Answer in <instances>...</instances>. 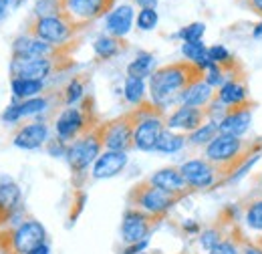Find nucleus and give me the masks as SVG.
<instances>
[{"label": "nucleus", "instance_id": "obj_14", "mask_svg": "<svg viewBox=\"0 0 262 254\" xmlns=\"http://www.w3.org/2000/svg\"><path fill=\"white\" fill-rule=\"evenodd\" d=\"M61 49L49 45L33 34H23L12 43V59H31V57H47L53 59Z\"/></svg>", "mask_w": 262, "mask_h": 254}, {"label": "nucleus", "instance_id": "obj_25", "mask_svg": "<svg viewBox=\"0 0 262 254\" xmlns=\"http://www.w3.org/2000/svg\"><path fill=\"white\" fill-rule=\"evenodd\" d=\"M188 143V137L182 135V133H176L173 129H164L158 145H156V152H162V154H176L180 152L184 145Z\"/></svg>", "mask_w": 262, "mask_h": 254}, {"label": "nucleus", "instance_id": "obj_27", "mask_svg": "<svg viewBox=\"0 0 262 254\" xmlns=\"http://www.w3.org/2000/svg\"><path fill=\"white\" fill-rule=\"evenodd\" d=\"M218 133H220V129H218L216 121H206L202 127H198L196 131L188 133V143H192V145H204L206 147Z\"/></svg>", "mask_w": 262, "mask_h": 254}, {"label": "nucleus", "instance_id": "obj_40", "mask_svg": "<svg viewBox=\"0 0 262 254\" xmlns=\"http://www.w3.org/2000/svg\"><path fill=\"white\" fill-rule=\"evenodd\" d=\"M23 115H20V107L18 105H10L4 113H2V121H6V123H14V121H18Z\"/></svg>", "mask_w": 262, "mask_h": 254}, {"label": "nucleus", "instance_id": "obj_39", "mask_svg": "<svg viewBox=\"0 0 262 254\" xmlns=\"http://www.w3.org/2000/svg\"><path fill=\"white\" fill-rule=\"evenodd\" d=\"M67 150H69V145H65V141L59 139V137L49 143V154H51V156H57V158H59V156H67Z\"/></svg>", "mask_w": 262, "mask_h": 254}, {"label": "nucleus", "instance_id": "obj_33", "mask_svg": "<svg viewBox=\"0 0 262 254\" xmlns=\"http://www.w3.org/2000/svg\"><path fill=\"white\" fill-rule=\"evenodd\" d=\"M226 71L220 67V65H216V63H212L206 71H204V81L210 85V87H222L224 83H226Z\"/></svg>", "mask_w": 262, "mask_h": 254}, {"label": "nucleus", "instance_id": "obj_43", "mask_svg": "<svg viewBox=\"0 0 262 254\" xmlns=\"http://www.w3.org/2000/svg\"><path fill=\"white\" fill-rule=\"evenodd\" d=\"M135 4L139 8H156L158 6V0H135Z\"/></svg>", "mask_w": 262, "mask_h": 254}, {"label": "nucleus", "instance_id": "obj_20", "mask_svg": "<svg viewBox=\"0 0 262 254\" xmlns=\"http://www.w3.org/2000/svg\"><path fill=\"white\" fill-rule=\"evenodd\" d=\"M216 99V91L214 87H210L204 79L196 81L194 85H190L182 97H180V103L182 105H190V107H200V109H208V105Z\"/></svg>", "mask_w": 262, "mask_h": 254}, {"label": "nucleus", "instance_id": "obj_12", "mask_svg": "<svg viewBox=\"0 0 262 254\" xmlns=\"http://www.w3.org/2000/svg\"><path fill=\"white\" fill-rule=\"evenodd\" d=\"M55 59L47 57H31V59H12L10 63V73L12 79H33V81H45L51 71Z\"/></svg>", "mask_w": 262, "mask_h": 254}, {"label": "nucleus", "instance_id": "obj_26", "mask_svg": "<svg viewBox=\"0 0 262 254\" xmlns=\"http://www.w3.org/2000/svg\"><path fill=\"white\" fill-rule=\"evenodd\" d=\"M151 69H154V55L151 53H139L129 65H127V77H151Z\"/></svg>", "mask_w": 262, "mask_h": 254}, {"label": "nucleus", "instance_id": "obj_35", "mask_svg": "<svg viewBox=\"0 0 262 254\" xmlns=\"http://www.w3.org/2000/svg\"><path fill=\"white\" fill-rule=\"evenodd\" d=\"M224 238H222V232H220V228H206L202 234H200V246L204 248V250H212L216 244H220Z\"/></svg>", "mask_w": 262, "mask_h": 254}, {"label": "nucleus", "instance_id": "obj_17", "mask_svg": "<svg viewBox=\"0 0 262 254\" xmlns=\"http://www.w3.org/2000/svg\"><path fill=\"white\" fill-rule=\"evenodd\" d=\"M216 99H218L224 107H240V105L250 103L248 87H246V83H244L240 77H230L228 81L218 89Z\"/></svg>", "mask_w": 262, "mask_h": 254}, {"label": "nucleus", "instance_id": "obj_18", "mask_svg": "<svg viewBox=\"0 0 262 254\" xmlns=\"http://www.w3.org/2000/svg\"><path fill=\"white\" fill-rule=\"evenodd\" d=\"M149 182H151L154 186L162 188V190L178 194V196H186L188 192H192L190 186L186 184V180H184L180 167H164V170L156 172V174L149 178Z\"/></svg>", "mask_w": 262, "mask_h": 254}, {"label": "nucleus", "instance_id": "obj_16", "mask_svg": "<svg viewBox=\"0 0 262 254\" xmlns=\"http://www.w3.org/2000/svg\"><path fill=\"white\" fill-rule=\"evenodd\" d=\"M127 165V154L125 152H111L105 150L93 163V178L95 180H107L123 172Z\"/></svg>", "mask_w": 262, "mask_h": 254}, {"label": "nucleus", "instance_id": "obj_31", "mask_svg": "<svg viewBox=\"0 0 262 254\" xmlns=\"http://www.w3.org/2000/svg\"><path fill=\"white\" fill-rule=\"evenodd\" d=\"M49 16H61V0H36L34 18H49Z\"/></svg>", "mask_w": 262, "mask_h": 254}, {"label": "nucleus", "instance_id": "obj_5", "mask_svg": "<svg viewBox=\"0 0 262 254\" xmlns=\"http://www.w3.org/2000/svg\"><path fill=\"white\" fill-rule=\"evenodd\" d=\"M113 6L115 0H61V16L73 25L75 31H79L109 14Z\"/></svg>", "mask_w": 262, "mask_h": 254}, {"label": "nucleus", "instance_id": "obj_29", "mask_svg": "<svg viewBox=\"0 0 262 254\" xmlns=\"http://www.w3.org/2000/svg\"><path fill=\"white\" fill-rule=\"evenodd\" d=\"M125 99L133 105H141L145 103V83L139 77H127L125 79V87H123Z\"/></svg>", "mask_w": 262, "mask_h": 254}, {"label": "nucleus", "instance_id": "obj_45", "mask_svg": "<svg viewBox=\"0 0 262 254\" xmlns=\"http://www.w3.org/2000/svg\"><path fill=\"white\" fill-rule=\"evenodd\" d=\"M252 36H254V38H262V23H258V25L252 29Z\"/></svg>", "mask_w": 262, "mask_h": 254}, {"label": "nucleus", "instance_id": "obj_44", "mask_svg": "<svg viewBox=\"0 0 262 254\" xmlns=\"http://www.w3.org/2000/svg\"><path fill=\"white\" fill-rule=\"evenodd\" d=\"M184 230H186V232H198L200 226H198L194 220H188V222H184Z\"/></svg>", "mask_w": 262, "mask_h": 254}, {"label": "nucleus", "instance_id": "obj_19", "mask_svg": "<svg viewBox=\"0 0 262 254\" xmlns=\"http://www.w3.org/2000/svg\"><path fill=\"white\" fill-rule=\"evenodd\" d=\"M49 139V127L45 123H29L20 127L14 135V145L20 150H38Z\"/></svg>", "mask_w": 262, "mask_h": 254}, {"label": "nucleus", "instance_id": "obj_42", "mask_svg": "<svg viewBox=\"0 0 262 254\" xmlns=\"http://www.w3.org/2000/svg\"><path fill=\"white\" fill-rule=\"evenodd\" d=\"M242 254H262V246L260 244H244Z\"/></svg>", "mask_w": 262, "mask_h": 254}, {"label": "nucleus", "instance_id": "obj_4", "mask_svg": "<svg viewBox=\"0 0 262 254\" xmlns=\"http://www.w3.org/2000/svg\"><path fill=\"white\" fill-rule=\"evenodd\" d=\"M103 123H99L69 145L65 158L75 174H83L103 154Z\"/></svg>", "mask_w": 262, "mask_h": 254}, {"label": "nucleus", "instance_id": "obj_21", "mask_svg": "<svg viewBox=\"0 0 262 254\" xmlns=\"http://www.w3.org/2000/svg\"><path fill=\"white\" fill-rule=\"evenodd\" d=\"M131 25H133V8L129 4H121L107 14V32L111 36L123 38L131 31Z\"/></svg>", "mask_w": 262, "mask_h": 254}, {"label": "nucleus", "instance_id": "obj_9", "mask_svg": "<svg viewBox=\"0 0 262 254\" xmlns=\"http://www.w3.org/2000/svg\"><path fill=\"white\" fill-rule=\"evenodd\" d=\"M190 190H210L220 182V172L206 158L190 159L180 167Z\"/></svg>", "mask_w": 262, "mask_h": 254}, {"label": "nucleus", "instance_id": "obj_47", "mask_svg": "<svg viewBox=\"0 0 262 254\" xmlns=\"http://www.w3.org/2000/svg\"><path fill=\"white\" fill-rule=\"evenodd\" d=\"M10 4V0H0V16L6 12V6Z\"/></svg>", "mask_w": 262, "mask_h": 254}, {"label": "nucleus", "instance_id": "obj_23", "mask_svg": "<svg viewBox=\"0 0 262 254\" xmlns=\"http://www.w3.org/2000/svg\"><path fill=\"white\" fill-rule=\"evenodd\" d=\"M123 49V43L121 38L117 36H111V34H101L97 40L93 43V51L97 55L101 61H109L113 57H117Z\"/></svg>", "mask_w": 262, "mask_h": 254}, {"label": "nucleus", "instance_id": "obj_6", "mask_svg": "<svg viewBox=\"0 0 262 254\" xmlns=\"http://www.w3.org/2000/svg\"><path fill=\"white\" fill-rule=\"evenodd\" d=\"M89 105H93L91 99H87L83 103V107H69L65 109L59 117H57V137L63 141H73L79 139L81 135H85L87 131H91L93 127H97L99 123L93 117V109H89Z\"/></svg>", "mask_w": 262, "mask_h": 254}, {"label": "nucleus", "instance_id": "obj_30", "mask_svg": "<svg viewBox=\"0 0 262 254\" xmlns=\"http://www.w3.org/2000/svg\"><path fill=\"white\" fill-rule=\"evenodd\" d=\"M244 222H246V226H248L250 230L262 232V198L252 200V202L246 206Z\"/></svg>", "mask_w": 262, "mask_h": 254}, {"label": "nucleus", "instance_id": "obj_3", "mask_svg": "<svg viewBox=\"0 0 262 254\" xmlns=\"http://www.w3.org/2000/svg\"><path fill=\"white\" fill-rule=\"evenodd\" d=\"M135 115L137 123L133 131V147L141 152H154L165 129L164 109L156 107L151 101H145L135 109Z\"/></svg>", "mask_w": 262, "mask_h": 254}, {"label": "nucleus", "instance_id": "obj_8", "mask_svg": "<svg viewBox=\"0 0 262 254\" xmlns=\"http://www.w3.org/2000/svg\"><path fill=\"white\" fill-rule=\"evenodd\" d=\"M29 34H33L49 45L61 47L75 34V29L63 16H49V18H34L29 25Z\"/></svg>", "mask_w": 262, "mask_h": 254}, {"label": "nucleus", "instance_id": "obj_46", "mask_svg": "<svg viewBox=\"0 0 262 254\" xmlns=\"http://www.w3.org/2000/svg\"><path fill=\"white\" fill-rule=\"evenodd\" d=\"M29 254H51V252H49V246H47V244H42V246L34 248L33 252H29Z\"/></svg>", "mask_w": 262, "mask_h": 254}, {"label": "nucleus", "instance_id": "obj_13", "mask_svg": "<svg viewBox=\"0 0 262 254\" xmlns=\"http://www.w3.org/2000/svg\"><path fill=\"white\" fill-rule=\"evenodd\" d=\"M208 121V111L200 107H190V105H180L171 115L165 117V127L167 129H180L186 133L196 131Z\"/></svg>", "mask_w": 262, "mask_h": 254}, {"label": "nucleus", "instance_id": "obj_41", "mask_svg": "<svg viewBox=\"0 0 262 254\" xmlns=\"http://www.w3.org/2000/svg\"><path fill=\"white\" fill-rule=\"evenodd\" d=\"M238 2H240L242 6H246L250 12L262 16V0H238Z\"/></svg>", "mask_w": 262, "mask_h": 254}, {"label": "nucleus", "instance_id": "obj_32", "mask_svg": "<svg viewBox=\"0 0 262 254\" xmlns=\"http://www.w3.org/2000/svg\"><path fill=\"white\" fill-rule=\"evenodd\" d=\"M158 20H160V16H158V10L156 8H141L137 12V18H135L139 31H151V29H156Z\"/></svg>", "mask_w": 262, "mask_h": 254}, {"label": "nucleus", "instance_id": "obj_1", "mask_svg": "<svg viewBox=\"0 0 262 254\" xmlns=\"http://www.w3.org/2000/svg\"><path fill=\"white\" fill-rule=\"evenodd\" d=\"M200 79H204V71L190 61L165 65L162 69L154 71L149 77L151 103L160 109H165L173 101H180L182 93Z\"/></svg>", "mask_w": 262, "mask_h": 254}, {"label": "nucleus", "instance_id": "obj_10", "mask_svg": "<svg viewBox=\"0 0 262 254\" xmlns=\"http://www.w3.org/2000/svg\"><path fill=\"white\" fill-rule=\"evenodd\" d=\"M45 238H47V230L42 228V224L36 220H27L12 232V248L16 254H29L34 248L42 246Z\"/></svg>", "mask_w": 262, "mask_h": 254}, {"label": "nucleus", "instance_id": "obj_48", "mask_svg": "<svg viewBox=\"0 0 262 254\" xmlns=\"http://www.w3.org/2000/svg\"><path fill=\"white\" fill-rule=\"evenodd\" d=\"M258 244H260V246H262V234H260V240H258Z\"/></svg>", "mask_w": 262, "mask_h": 254}, {"label": "nucleus", "instance_id": "obj_34", "mask_svg": "<svg viewBox=\"0 0 262 254\" xmlns=\"http://www.w3.org/2000/svg\"><path fill=\"white\" fill-rule=\"evenodd\" d=\"M204 32H206V25H204V23H192V25L180 29L178 36H180L184 43H196V40H202Z\"/></svg>", "mask_w": 262, "mask_h": 254}, {"label": "nucleus", "instance_id": "obj_2", "mask_svg": "<svg viewBox=\"0 0 262 254\" xmlns=\"http://www.w3.org/2000/svg\"><path fill=\"white\" fill-rule=\"evenodd\" d=\"M184 196H178V194H171V192H165L158 186H154L149 180L145 182H139L137 186H133L129 192V204L131 208H137L145 214H149L151 218L160 220L164 218L165 214L182 200Z\"/></svg>", "mask_w": 262, "mask_h": 254}, {"label": "nucleus", "instance_id": "obj_36", "mask_svg": "<svg viewBox=\"0 0 262 254\" xmlns=\"http://www.w3.org/2000/svg\"><path fill=\"white\" fill-rule=\"evenodd\" d=\"M20 115L27 117V115H34V113H40L47 109V99L45 97H33V99H25L20 105Z\"/></svg>", "mask_w": 262, "mask_h": 254}, {"label": "nucleus", "instance_id": "obj_22", "mask_svg": "<svg viewBox=\"0 0 262 254\" xmlns=\"http://www.w3.org/2000/svg\"><path fill=\"white\" fill-rule=\"evenodd\" d=\"M20 204V188L12 182L6 180L0 184V222L10 218V214L18 208Z\"/></svg>", "mask_w": 262, "mask_h": 254}, {"label": "nucleus", "instance_id": "obj_11", "mask_svg": "<svg viewBox=\"0 0 262 254\" xmlns=\"http://www.w3.org/2000/svg\"><path fill=\"white\" fill-rule=\"evenodd\" d=\"M156 218H151L149 214L137 210V208H129L123 216V224H121V236L125 244H137L147 240V234L151 230V222Z\"/></svg>", "mask_w": 262, "mask_h": 254}, {"label": "nucleus", "instance_id": "obj_24", "mask_svg": "<svg viewBox=\"0 0 262 254\" xmlns=\"http://www.w3.org/2000/svg\"><path fill=\"white\" fill-rule=\"evenodd\" d=\"M182 53H184V57H186L190 63L196 65L198 69H202V71H206V69L212 65L210 57H208V47H206L202 40L184 43V45H182Z\"/></svg>", "mask_w": 262, "mask_h": 254}, {"label": "nucleus", "instance_id": "obj_37", "mask_svg": "<svg viewBox=\"0 0 262 254\" xmlns=\"http://www.w3.org/2000/svg\"><path fill=\"white\" fill-rule=\"evenodd\" d=\"M83 93H85V87H83V81L81 79H73L69 85H67L65 89V103L67 105H75L81 97H83Z\"/></svg>", "mask_w": 262, "mask_h": 254}, {"label": "nucleus", "instance_id": "obj_28", "mask_svg": "<svg viewBox=\"0 0 262 254\" xmlns=\"http://www.w3.org/2000/svg\"><path fill=\"white\" fill-rule=\"evenodd\" d=\"M42 91V81L33 79H12V93L18 99H33Z\"/></svg>", "mask_w": 262, "mask_h": 254}, {"label": "nucleus", "instance_id": "obj_38", "mask_svg": "<svg viewBox=\"0 0 262 254\" xmlns=\"http://www.w3.org/2000/svg\"><path fill=\"white\" fill-rule=\"evenodd\" d=\"M210 254H240V250H238V246H236L234 242L222 240L220 244H216V246L210 250Z\"/></svg>", "mask_w": 262, "mask_h": 254}, {"label": "nucleus", "instance_id": "obj_7", "mask_svg": "<svg viewBox=\"0 0 262 254\" xmlns=\"http://www.w3.org/2000/svg\"><path fill=\"white\" fill-rule=\"evenodd\" d=\"M135 123H137V115L135 109L111 119L107 123H103V145L105 150L111 152H125L133 147V131H135Z\"/></svg>", "mask_w": 262, "mask_h": 254}, {"label": "nucleus", "instance_id": "obj_15", "mask_svg": "<svg viewBox=\"0 0 262 254\" xmlns=\"http://www.w3.org/2000/svg\"><path fill=\"white\" fill-rule=\"evenodd\" d=\"M252 107H254L252 101L246 103V105H240V107H228V113L218 123L220 133L242 137L250 129V123H252Z\"/></svg>", "mask_w": 262, "mask_h": 254}]
</instances>
